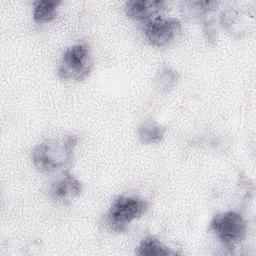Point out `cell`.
<instances>
[{"instance_id":"cell-6","label":"cell","mask_w":256,"mask_h":256,"mask_svg":"<svg viewBox=\"0 0 256 256\" xmlns=\"http://www.w3.org/2000/svg\"><path fill=\"white\" fill-rule=\"evenodd\" d=\"M166 9V2L162 0H130L125 3L126 14L138 21H149Z\"/></svg>"},{"instance_id":"cell-5","label":"cell","mask_w":256,"mask_h":256,"mask_svg":"<svg viewBox=\"0 0 256 256\" xmlns=\"http://www.w3.org/2000/svg\"><path fill=\"white\" fill-rule=\"evenodd\" d=\"M180 29L181 23L178 19L159 16L145 22L143 32L151 45L163 47L168 45L177 36Z\"/></svg>"},{"instance_id":"cell-2","label":"cell","mask_w":256,"mask_h":256,"mask_svg":"<svg viewBox=\"0 0 256 256\" xmlns=\"http://www.w3.org/2000/svg\"><path fill=\"white\" fill-rule=\"evenodd\" d=\"M93 66L90 47L87 44H75L68 47L60 60L58 75L64 80L83 81Z\"/></svg>"},{"instance_id":"cell-9","label":"cell","mask_w":256,"mask_h":256,"mask_svg":"<svg viewBox=\"0 0 256 256\" xmlns=\"http://www.w3.org/2000/svg\"><path fill=\"white\" fill-rule=\"evenodd\" d=\"M166 133V128L153 120L144 121L138 127V137L143 144H157L160 143Z\"/></svg>"},{"instance_id":"cell-3","label":"cell","mask_w":256,"mask_h":256,"mask_svg":"<svg viewBox=\"0 0 256 256\" xmlns=\"http://www.w3.org/2000/svg\"><path fill=\"white\" fill-rule=\"evenodd\" d=\"M148 209V203L136 196H119L110 206L107 220L112 230L122 232L127 224L143 216Z\"/></svg>"},{"instance_id":"cell-8","label":"cell","mask_w":256,"mask_h":256,"mask_svg":"<svg viewBox=\"0 0 256 256\" xmlns=\"http://www.w3.org/2000/svg\"><path fill=\"white\" fill-rule=\"evenodd\" d=\"M135 253L139 256H167L177 254L154 236H148L142 239Z\"/></svg>"},{"instance_id":"cell-7","label":"cell","mask_w":256,"mask_h":256,"mask_svg":"<svg viewBox=\"0 0 256 256\" xmlns=\"http://www.w3.org/2000/svg\"><path fill=\"white\" fill-rule=\"evenodd\" d=\"M83 191L82 183L69 172H64L49 189V195L53 200L64 201L68 198L78 197Z\"/></svg>"},{"instance_id":"cell-4","label":"cell","mask_w":256,"mask_h":256,"mask_svg":"<svg viewBox=\"0 0 256 256\" xmlns=\"http://www.w3.org/2000/svg\"><path fill=\"white\" fill-rule=\"evenodd\" d=\"M210 228L217 238L230 250L245 238L247 232L245 219L234 211L215 215L211 220Z\"/></svg>"},{"instance_id":"cell-11","label":"cell","mask_w":256,"mask_h":256,"mask_svg":"<svg viewBox=\"0 0 256 256\" xmlns=\"http://www.w3.org/2000/svg\"><path fill=\"white\" fill-rule=\"evenodd\" d=\"M177 72L168 66H162L159 72L157 73L156 85L163 92H168L171 89H173V87L177 84Z\"/></svg>"},{"instance_id":"cell-1","label":"cell","mask_w":256,"mask_h":256,"mask_svg":"<svg viewBox=\"0 0 256 256\" xmlns=\"http://www.w3.org/2000/svg\"><path fill=\"white\" fill-rule=\"evenodd\" d=\"M78 137L68 134L59 138L47 139L32 150V162L43 173H50L71 163Z\"/></svg>"},{"instance_id":"cell-10","label":"cell","mask_w":256,"mask_h":256,"mask_svg":"<svg viewBox=\"0 0 256 256\" xmlns=\"http://www.w3.org/2000/svg\"><path fill=\"white\" fill-rule=\"evenodd\" d=\"M60 1L37 0L33 6V19L37 23L50 22L57 16V7Z\"/></svg>"}]
</instances>
